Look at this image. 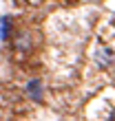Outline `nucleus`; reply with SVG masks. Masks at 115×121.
<instances>
[{"instance_id":"f257e3e1","label":"nucleus","mask_w":115,"mask_h":121,"mask_svg":"<svg viewBox=\"0 0 115 121\" xmlns=\"http://www.w3.org/2000/svg\"><path fill=\"white\" fill-rule=\"evenodd\" d=\"M93 62H95L100 68H109L111 64L115 62V53H113V48H111V46H104V44L95 46V51H93Z\"/></svg>"},{"instance_id":"f03ea898","label":"nucleus","mask_w":115,"mask_h":121,"mask_svg":"<svg viewBox=\"0 0 115 121\" xmlns=\"http://www.w3.org/2000/svg\"><path fill=\"white\" fill-rule=\"evenodd\" d=\"M27 92L35 99V101H42V82L40 79H31L27 84Z\"/></svg>"},{"instance_id":"7ed1b4c3","label":"nucleus","mask_w":115,"mask_h":121,"mask_svg":"<svg viewBox=\"0 0 115 121\" xmlns=\"http://www.w3.org/2000/svg\"><path fill=\"white\" fill-rule=\"evenodd\" d=\"M0 22H2V31H0V38L7 40V38H9V24H11V20H9V18H2Z\"/></svg>"},{"instance_id":"20e7f679","label":"nucleus","mask_w":115,"mask_h":121,"mask_svg":"<svg viewBox=\"0 0 115 121\" xmlns=\"http://www.w3.org/2000/svg\"><path fill=\"white\" fill-rule=\"evenodd\" d=\"M109 121H115V110H113V115H111V119Z\"/></svg>"}]
</instances>
